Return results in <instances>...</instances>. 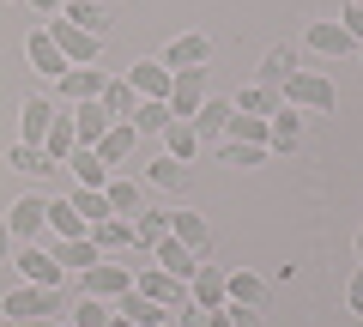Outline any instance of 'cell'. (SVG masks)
<instances>
[{
  "label": "cell",
  "mask_w": 363,
  "mask_h": 327,
  "mask_svg": "<svg viewBox=\"0 0 363 327\" xmlns=\"http://www.w3.org/2000/svg\"><path fill=\"white\" fill-rule=\"evenodd\" d=\"M164 152L182 157V164H194V157H200V133H194V121H169V128H164Z\"/></svg>",
  "instance_id": "cell-36"
},
{
  "label": "cell",
  "mask_w": 363,
  "mask_h": 327,
  "mask_svg": "<svg viewBox=\"0 0 363 327\" xmlns=\"http://www.w3.org/2000/svg\"><path fill=\"white\" fill-rule=\"evenodd\" d=\"M188 303L194 309H224V267H194V279H188Z\"/></svg>",
  "instance_id": "cell-18"
},
{
  "label": "cell",
  "mask_w": 363,
  "mask_h": 327,
  "mask_svg": "<svg viewBox=\"0 0 363 327\" xmlns=\"http://www.w3.org/2000/svg\"><path fill=\"white\" fill-rule=\"evenodd\" d=\"M133 273H140V267H128V261H97L91 267V273H79V285H85V297H104V303H116L121 291H133Z\"/></svg>",
  "instance_id": "cell-5"
},
{
  "label": "cell",
  "mask_w": 363,
  "mask_h": 327,
  "mask_svg": "<svg viewBox=\"0 0 363 327\" xmlns=\"http://www.w3.org/2000/svg\"><path fill=\"white\" fill-rule=\"evenodd\" d=\"M169 327H206V309H194V303H182V309H169Z\"/></svg>",
  "instance_id": "cell-45"
},
{
  "label": "cell",
  "mask_w": 363,
  "mask_h": 327,
  "mask_svg": "<svg viewBox=\"0 0 363 327\" xmlns=\"http://www.w3.org/2000/svg\"><path fill=\"white\" fill-rule=\"evenodd\" d=\"M279 104L303 109V116H333V109H339V92H333V79H327V73H309V67H297V73L279 85Z\"/></svg>",
  "instance_id": "cell-1"
},
{
  "label": "cell",
  "mask_w": 363,
  "mask_h": 327,
  "mask_svg": "<svg viewBox=\"0 0 363 327\" xmlns=\"http://www.w3.org/2000/svg\"><path fill=\"white\" fill-rule=\"evenodd\" d=\"M297 145H303V109L279 104L267 116V152H297Z\"/></svg>",
  "instance_id": "cell-11"
},
{
  "label": "cell",
  "mask_w": 363,
  "mask_h": 327,
  "mask_svg": "<svg viewBox=\"0 0 363 327\" xmlns=\"http://www.w3.org/2000/svg\"><path fill=\"white\" fill-rule=\"evenodd\" d=\"M206 61H212L206 31H182V37L164 49V67H169V73H182V67H206Z\"/></svg>",
  "instance_id": "cell-13"
},
{
  "label": "cell",
  "mask_w": 363,
  "mask_h": 327,
  "mask_svg": "<svg viewBox=\"0 0 363 327\" xmlns=\"http://www.w3.org/2000/svg\"><path fill=\"white\" fill-rule=\"evenodd\" d=\"M6 164H13L18 176H49V170H61V164H55V157L43 152V145H25V140H18L13 152H6Z\"/></svg>",
  "instance_id": "cell-35"
},
{
  "label": "cell",
  "mask_w": 363,
  "mask_h": 327,
  "mask_svg": "<svg viewBox=\"0 0 363 327\" xmlns=\"http://www.w3.org/2000/svg\"><path fill=\"white\" fill-rule=\"evenodd\" d=\"M169 116L176 121H194V109L206 104V67H182V73H169Z\"/></svg>",
  "instance_id": "cell-3"
},
{
  "label": "cell",
  "mask_w": 363,
  "mask_h": 327,
  "mask_svg": "<svg viewBox=\"0 0 363 327\" xmlns=\"http://www.w3.org/2000/svg\"><path fill=\"white\" fill-rule=\"evenodd\" d=\"M109 327H133V321H121V315H116V321H109Z\"/></svg>",
  "instance_id": "cell-51"
},
{
  "label": "cell",
  "mask_w": 363,
  "mask_h": 327,
  "mask_svg": "<svg viewBox=\"0 0 363 327\" xmlns=\"http://www.w3.org/2000/svg\"><path fill=\"white\" fill-rule=\"evenodd\" d=\"M291 73H297V49H291V43L267 49V61H260V85H272V92H279V85H285Z\"/></svg>",
  "instance_id": "cell-34"
},
{
  "label": "cell",
  "mask_w": 363,
  "mask_h": 327,
  "mask_svg": "<svg viewBox=\"0 0 363 327\" xmlns=\"http://www.w3.org/2000/svg\"><path fill=\"white\" fill-rule=\"evenodd\" d=\"M109 309H116L121 321H133V327H169V303H152V297H140V291H121Z\"/></svg>",
  "instance_id": "cell-12"
},
{
  "label": "cell",
  "mask_w": 363,
  "mask_h": 327,
  "mask_svg": "<svg viewBox=\"0 0 363 327\" xmlns=\"http://www.w3.org/2000/svg\"><path fill=\"white\" fill-rule=\"evenodd\" d=\"M230 309V327H267L260 321V303H224Z\"/></svg>",
  "instance_id": "cell-44"
},
{
  "label": "cell",
  "mask_w": 363,
  "mask_h": 327,
  "mask_svg": "<svg viewBox=\"0 0 363 327\" xmlns=\"http://www.w3.org/2000/svg\"><path fill=\"white\" fill-rule=\"evenodd\" d=\"M13 267L25 273V285H49V291H61V279H67V267L55 261V249H18Z\"/></svg>",
  "instance_id": "cell-9"
},
{
  "label": "cell",
  "mask_w": 363,
  "mask_h": 327,
  "mask_svg": "<svg viewBox=\"0 0 363 327\" xmlns=\"http://www.w3.org/2000/svg\"><path fill=\"white\" fill-rule=\"evenodd\" d=\"M169 121H176V116H169V104H164V97H140V109L128 116V128L145 140V133H164Z\"/></svg>",
  "instance_id": "cell-29"
},
{
  "label": "cell",
  "mask_w": 363,
  "mask_h": 327,
  "mask_svg": "<svg viewBox=\"0 0 363 327\" xmlns=\"http://www.w3.org/2000/svg\"><path fill=\"white\" fill-rule=\"evenodd\" d=\"M357 261H363V231H357Z\"/></svg>",
  "instance_id": "cell-50"
},
{
  "label": "cell",
  "mask_w": 363,
  "mask_h": 327,
  "mask_svg": "<svg viewBox=\"0 0 363 327\" xmlns=\"http://www.w3.org/2000/svg\"><path fill=\"white\" fill-rule=\"evenodd\" d=\"M224 128H230V97H206V104L194 109V133H200V145H206V140H224Z\"/></svg>",
  "instance_id": "cell-25"
},
{
  "label": "cell",
  "mask_w": 363,
  "mask_h": 327,
  "mask_svg": "<svg viewBox=\"0 0 363 327\" xmlns=\"http://www.w3.org/2000/svg\"><path fill=\"white\" fill-rule=\"evenodd\" d=\"M164 236H169V212H157V206H145L140 218H133V249H140V255H152L157 243H164Z\"/></svg>",
  "instance_id": "cell-27"
},
{
  "label": "cell",
  "mask_w": 363,
  "mask_h": 327,
  "mask_svg": "<svg viewBox=\"0 0 363 327\" xmlns=\"http://www.w3.org/2000/svg\"><path fill=\"white\" fill-rule=\"evenodd\" d=\"M67 170L79 176V188H104L109 176H116V170H109V164H104V157H97V145H79V152L67 157Z\"/></svg>",
  "instance_id": "cell-26"
},
{
  "label": "cell",
  "mask_w": 363,
  "mask_h": 327,
  "mask_svg": "<svg viewBox=\"0 0 363 327\" xmlns=\"http://www.w3.org/2000/svg\"><path fill=\"white\" fill-rule=\"evenodd\" d=\"M109 321H116V309H109L104 297H85V303L73 309V321H67V327H109Z\"/></svg>",
  "instance_id": "cell-42"
},
{
  "label": "cell",
  "mask_w": 363,
  "mask_h": 327,
  "mask_svg": "<svg viewBox=\"0 0 363 327\" xmlns=\"http://www.w3.org/2000/svg\"><path fill=\"white\" fill-rule=\"evenodd\" d=\"M267 145H236V140H224L218 145V164H230V170H255V164H267Z\"/></svg>",
  "instance_id": "cell-40"
},
{
  "label": "cell",
  "mask_w": 363,
  "mask_h": 327,
  "mask_svg": "<svg viewBox=\"0 0 363 327\" xmlns=\"http://www.w3.org/2000/svg\"><path fill=\"white\" fill-rule=\"evenodd\" d=\"M97 104H104V116H109V121H128L133 109H140V97H133V85H128V79H109Z\"/></svg>",
  "instance_id": "cell-37"
},
{
  "label": "cell",
  "mask_w": 363,
  "mask_h": 327,
  "mask_svg": "<svg viewBox=\"0 0 363 327\" xmlns=\"http://www.w3.org/2000/svg\"><path fill=\"white\" fill-rule=\"evenodd\" d=\"M25 55H30V67H37L43 79H61L67 67H73V61H67L61 49H55V37H49V25H43V31H30V37H25Z\"/></svg>",
  "instance_id": "cell-14"
},
{
  "label": "cell",
  "mask_w": 363,
  "mask_h": 327,
  "mask_svg": "<svg viewBox=\"0 0 363 327\" xmlns=\"http://www.w3.org/2000/svg\"><path fill=\"white\" fill-rule=\"evenodd\" d=\"M104 194H109V212H116V218H128V224L145 212V188L133 182V176H109V182H104Z\"/></svg>",
  "instance_id": "cell-19"
},
{
  "label": "cell",
  "mask_w": 363,
  "mask_h": 327,
  "mask_svg": "<svg viewBox=\"0 0 363 327\" xmlns=\"http://www.w3.org/2000/svg\"><path fill=\"white\" fill-rule=\"evenodd\" d=\"M109 73L104 67H67L61 79H55V92H61V104H91V97H104Z\"/></svg>",
  "instance_id": "cell-7"
},
{
  "label": "cell",
  "mask_w": 363,
  "mask_h": 327,
  "mask_svg": "<svg viewBox=\"0 0 363 327\" xmlns=\"http://www.w3.org/2000/svg\"><path fill=\"white\" fill-rule=\"evenodd\" d=\"M67 116H73V133H79V145H97L109 133V116H104V104L91 97V104H67Z\"/></svg>",
  "instance_id": "cell-21"
},
{
  "label": "cell",
  "mask_w": 363,
  "mask_h": 327,
  "mask_svg": "<svg viewBox=\"0 0 363 327\" xmlns=\"http://www.w3.org/2000/svg\"><path fill=\"white\" fill-rule=\"evenodd\" d=\"M49 121H55V104H49V97H25V104H18V140H25V145H43V140H49Z\"/></svg>",
  "instance_id": "cell-17"
},
{
  "label": "cell",
  "mask_w": 363,
  "mask_h": 327,
  "mask_svg": "<svg viewBox=\"0 0 363 327\" xmlns=\"http://www.w3.org/2000/svg\"><path fill=\"white\" fill-rule=\"evenodd\" d=\"M91 236H97V249H104V255H133V224H128V218L91 224Z\"/></svg>",
  "instance_id": "cell-30"
},
{
  "label": "cell",
  "mask_w": 363,
  "mask_h": 327,
  "mask_svg": "<svg viewBox=\"0 0 363 327\" xmlns=\"http://www.w3.org/2000/svg\"><path fill=\"white\" fill-rule=\"evenodd\" d=\"M303 43H309L315 55H351V49H357V43L345 37V25H333V18H315V25L303 31Z\"/></svg>",
  "instance_id": "cell-22"
},
{
  "label": "cell",
  "mask_w": 363,
  "mask_h": 327,
  "mask_svg": "<svg viewBox=\"0 0 363 327\" xmlns=\"http://www.w3.org/2000/svg\"><path fill=\"white\" fill-rule=\"evenodd\" d=\"M49 37H55V49H61V55H67L73 67H97V49H104V37H91V31H79L73 18H61V13L49 18Z\"/></svg>",
  "instance_id": "cell-4"
},
{
  "label": "cell",
  "mask_w": 363,
  "mask_h": 327,
  "mask_svg": "<svg viewBox=\"0 0 363 327\" xmlns=\"http://www.w3.org/2000/svg\"><path fill=\"white\" fill-rule=\"evenodd\" d=\"M260 297H267V285L255 273H224V303H260Z\"/></svg>",
  "instance_id": "cell-41"
},
{
  "label": "cell",
  "mask_w": 363,
  "mask_h": 327,
  "mask_svg": "<svg viewBox=\"0 0 363 327\" xmlns=\"http://www.w3.org/2000/svg\"><path fill=\"white\" fill-rule=\"evenodd\" d=\"M61 18H73V25H79V31H91V37H109V13L97 6V0H67Z\"/></svg>",
  "instance_id": "cell-33"
},
{
  "label": "cell",
  "mask_w": 363,
  "mask_h": 327,
  "mask_svg": "<svg viewBox=\"0 0 363 327\" xmlns=\"http://www.w3.org/2000/svg\"><path fill=\"white\" fill-rule=\"evenodd\" d=\"M345 303H351V309L363 315V267H357V273H351V285H345Z\"/></svg>",
  "instance_id": "cell-46"
},
{
  "label": "cell",
  "mask_w": 363,
  "mask_h": 327,
  "mask_svg": "<svg viewBox=\"0 0 363 327\" xmlns=\"http://www.w3.org/2000/svg\"><path fill=\"white\" fill-rule=\"evenodd\" d=\"M128 85H133V97H169V67L164 61H133Z\"/></svg>",
  "instance_id": "cell-23"
},
{
  "label": "cell",
  "mask_w": 363,
  "mask_h": 327,
  "mask_svg": "<svg viewBox=\"0 0 363 327\" xmlns=\"http://www.w3.org/2000/svg\"><path fill=\"white\" fill-rule=\"evenodd\" d=\"M67 200H73V212H79L85 224H104V218H116V212H109V194H104V188H73Z\"/></svg>",
  "instance_id": "cell-38"
},
{
  "label": "cell",
  "mask_w": 363,
  "mask_h": 327,
  "mask_svg": "<svg viewBox=\"0 0 363 327\" xmlns=\"http://www.w3.org/2000/svg\"><path fill=\"white\" fill-rule=\"evenodd\" d=\"M152 267H164L169 279H182V285H188V279H194V267H200V255L188 249V243H176V236H164V243L152 249Z\"/></svg>",
  "instance_id": "cell-16"
},
{
  "label": "cell",
  "mask_w": 363,
  "mask_h": 327,
  "mask_svg": "<svg viewBox=\"0 0 363 327\" xmlns=\"http://www.w3.org/2000/svg\"><path fill=\"white\" fill-rule=\"evenodd\" d=\"M133 291H140V297H152V303H169V309H182V303H188V285H182V279H169L164 267H152V261L133 273Z\"/></svg>",
  "instance_id": "cell-6"
},
{
  "label": "cell",
  "mask_w": 363,
  "mask_h": 327,
  "mask_svg": "<svg viewBox=\"0 0 363 327\" xmlns=\"http://www.w3.org/2000/svg\"><path fill=\"white\" fill-rule=\"evenodd\" d=\"M0 261H13V231H6V218H0Z\"/></svg>",
  "instance_id": "cell-48"
},
{
  "label": "cell",
  "mask_w": 363,
  "mask_h": 327,
  "mask_svg": "<svg viewBox=\"0 0 363 327\" xmlns=\"http://www.w3.org/2000/svg\"><path fill=\"white\" fill-rule=\"evenodd\" d=\"M133 145H140V133H133L128 121H109V133H104V140H97V157H104L109 170H121V164H128V157H133Z\"/></svg>",
  "instance_id": "cell-20"
},
{
  "label": "cell",
  "mask_w": 363,
  "mask_h": 327,
  "mask_svg": "<svg viewBox=\"0 0 363 327\" xmlns=\"http://www.w3.org/2000/svg\"><path fill=\"white\" fill-rule=\"evenodd\" d=\"M169 236H176V243H188L194 255H206V249H212V224L200 218L194 206H176V212H169Z\"/></svg>",
  "instance_id": "cell-15"
},
{
  "label": "cell",
  "mask_w": 363,
  "mask_h": 327,
  "mask_svg": "<svg viewBox=\"0 0 363 327\" xmlns=\"http://www.w3.org/2000/svg\"><path fill=\"white\" fill-rule=\"evenodd\" d=\"M49 231L55 243H73V236H91V224L73 212V200H49Z\"/></svg>",
  "instance_id": "cell-32"
},
{
  "label": "cell",
  "mask_w": 363,
  "mask_h": 327,
  "mask_svg": "<svg viewBox=\"0 0 363 327\" xmlns=\"http://www.w3.org/2000/svg\"><path fill=\"white\" fill-rule=\"evenodd\" d=\"M49 327H67V321H49Z\"/></svg>",
  "instance_id": "cell-52"
},
{
  "label": "cell",
  "mask_w": 363,
  "mask_h": 327,
  "mask_svg": "<svg viewBox=\"0 0 363 327\" xmlns=\"http://www.w3.org/2000/svg\"><path fill=\"white\" fill-rule=\"evenodd\" d=\"M140 176H145V182H152V188H164V194H182V188L194 182V170H188L182 157H169V152L145 157V164H140Z\"/></svg>",
  "instance_id": "cell-10"
},
{
  "label": "cell",
  "mask_w": 363,
  "mask_h": 327,
  "mask_svg": "<svg viewBox=\"0 0 363 327\" xmlns=\"http://www.w3.org/2000/svg\"><path fill=\"white\" fill-rule=\"evenodd\" d=\"M206 327H230V309H206Z\"/></svg>",
  "instance_id": "cell-49"
},
{
  "label": "cell",
  "mask_w": 363,
  "mask_h": 327,
  "mask_svg": "<svg viewBox=\"0 0 363 327\" xmlns=\"http://www.w3.org/2000/svg\"><path fill=\"white\" fill-rule=\"evenodd\" d=\"M43 152H49L55 164H67V157L79 152V133H73V116H67V109H55V121H49V140H43Z\"/></svg>",
  "instance_id": "cell-28"
},
{
  "label": "cell",
  "mask_w": 363,
  "mask_h": 327,
  "mask_svg": "<svg viewBox=\"0 0 363 327\" xmlns=\"http://www.w3.org/2000/svg\"><path fill=\"white\" fill-rule=\"evenodd\" d=\"M43 224H49V200L43 194H25L6 206V231H13V243H30V236H43Z\"/></svg>",
  "instance_id": "cell-8"
},
{
  "label": "cell",
  "mask_w": 363,
  "mask_h": 327,
  "mask_svg": "<svg viewBox=\"0 0 363 327\" xmlns=\"http://www.w3.org/2000/svg\"><path fill=\"white\" fill-rule=\"evenodd\" d=\"M230 109H236V116H272V109H279V92L255 79V85H242V92L230 97Z\"/></svg>",
  "instance_id": "cell-31"
},
{
  "label": "cell",
  "mask_w": 363,
  "mask_h": 327,
  "mask_svg": "<svg viewBox=\"0 0 363 327\" xmlns=\"http://www.w3.org/2000/svg\"><path fill=\"white\" fill-rule=\"evenodd\" d=\"M339 25H345L351 43H363V0H345V6H339Z\"/></svg>",
  "instance_id": "cell-43"
},
{
  "label": "cell",
  "mask_w": 363,
  "mask_h": 327,
  "mask_svg": "<svg viewBox=\"0 0 363 327\" xmlns=\"http://www.w3.org/2000/svg\"><path fill=\"white\" fill-rule=\"evenodd\" d=\"M224 140H236V145H267V116H236V109H230Z\"/></svg>",
  "instance_id": "cell-39"
},
{
  "label": "cell",
  "mask_w": 363,
  "mask_h": 327,
  "mask_svg": "<svg viewBox=\"0 0 363 327\" xmlns=\"http://www.w3.org/2000/svg\"><path fill=\"white\" fill-rule=\"evenodd\" d=\"M61 6H67V0H30V13H43V18H55Z\"/></svg>",
  "instance_id": "cell-47"
},
{
  "label": "cell",
  "mask_w": 363,
  "mask_h": 327,
  "mask_svg": "<svg viewBox=\"0 0 363 327\" xmlns=\"http://www.w3.org/2000/svg\"><path fill=\"white\" fill-rule=\"evenodd\" d=\"M55 261L67 273H91V267L104 261V249H97V236H73V243H55Z\"/></svg>",
  "instance_id": "cell-24"
},
{
  "label": "cell",
  "mask_w": 363,
  "mask_h": 327,
  "mask_svg": "<svg viewBox=\"0 0 363 327\" xmlns=\"http://www.w3.org/2000/svg\"><path fill=\"white\" fill-rule=\"evenodd\" d=\"M0 315L6 321H55L61 315V291H49V285H13L6 297H0Z\"/></svg>",
  "instance_id": "cell-2"
}]
</instances>
